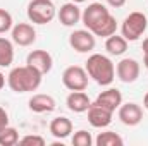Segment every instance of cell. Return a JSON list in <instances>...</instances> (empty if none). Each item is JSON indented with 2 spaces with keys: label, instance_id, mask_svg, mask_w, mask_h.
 Wrapping results in <instances>:
<instances>
[{
  "label": "cell",
  "instance_id": "obj_15",
  "mask_svg": "<svg viewBox=\"0 0 148 146\" xmlns=\"http://www.w3.org/2000/svg\"><path fill=\"white\" fill-rule=\"evenodd\" d=\"M57 107V102L53 96L50 95H43V93H38L33 95L29 98V110L31 112H36V113H45V112H53Z\"/></svg>",
  "mask_w": 148,
  "mask_h": 146
},
{
  "label": "cell",
  "instance_id": "obj_32",
  "mask_svg": "<svg viewBox=\"0 0 148 146\" xmlns=\"http://www.w3.org/2000/svg\"><path fill=\"white\" fill-rule=\"evenodd\" d=\"M71 2H74V3H83V2H88V0H71Z\"/></svg>",
  "mask_w": 148,
  "mask_h": 146
},
{
  "label": "cell",
  "instance_id": "obj_19",
  "mask_svg": "<svg viewBox=\"0 0 148 146\" xmlns=\"http://www.w3.org/2000/svg\"><path fill=\"white\" fill-rule=\"evenodd\" d=\"M14 60V46L12 41L0 36V67H10Z\"/></svg>",
  "mask_w": 148,
  "mask_h": 146
},
{
  "label": "cell",
  "instance_id": "obj_24",
  "mask_svg": "<svg viewBox=\"0 0 148 146\" xmlns=\"http://www.w3.org/2000/svg\"><path fill=\"white\" fill-rule=\"evenodd\" d=\"M12 23L14 21H12L10 12H7L5 9H0V35L10 31L12 29Z\"/></svg>",
  "mask_w": 148,
  "mask_h": 146
},
{
  "label": "cell",
  "instance_id": "obj_28",
  "mask_svg": "<svg viewBox=\"0 0 148 146\" xmlns=\"http://www.w3.org/2000/svg\"><path fill=\"white\" fill-rule=\"evenodd\" d=\"M3 86H5V76H3V74L0 72V89H2Z\"/></svg>",
  "mask_w": 148,
  "mask_h": 146
},
{
  "label": "cell",
  "instance_id": "obj_17",
  "mask_svg": "<svg viewBox=\"0 0 148 146\" xmlns=\"http://www.w3.org/2000/svg\"><path fill=\"white\" fill-rule=\"evenodd\" d=\"M50 132L57 139H66L73 132V122L67 117H55L50 122Z\"/></svg>",
  "mask_w": 148,
  "mask_h": 146
},
{
  "label": "cell",
  "instance_id": "obj_14",
  "mask_svg": "<svg viewBox=\"0 0 148 146\" xmlns=\"http://www.w3.org/2000/svg\"><path fill=\"white\" fill-rule=\"evenodd\" d=\"M95 102L100 103L102 107H105L107 110H110V112H115V110L122 105V95H121L119 89H115V88H109V89L102 91V93L97 96Z\"/></svg>",
  "mask_w": 148,
  "mask_h": 146
},
{
  "label": "cell",
  "instance_id": "obj_9",
  "mask_svg": "<svg viewBox=\"0 0 148 146\" xmlns=\"http://www.w3.org/2000/svg\"><path fill=\"white\" fill-rule=\"evenodd\" d=\"M88 112V122L93 126V127H98V129H103L107 126H110L112 122V115L114 112L107 110L105 107H102L100 103L93 102L90 105V108L86 110Z\"/></svg>",
  "mask_w": 148,
  "mask_h": 146
},
{
  "label": "cell",
  "instance_id": "obj_26",
  "mask_svg": "<svg viewBox=\"0 0 148 146\" xmlns=\"http://www.w3.org/2000/svg\"><path fill=\"white\" fill-rule=\"evenodd\" d=\"M7 126H9V113H7L5 108L0 107V132H2Z\"/></svg>",
  "mask_w": 148,
  "mask_h": 146
},
{
  "label": "cell",
  "instance_id": "obj_22",
  "mask_svg": "<svg viewBox=\"0 0 148 146\" xmlns=\"http://www.w3.org/2000/svg\"><path fill=\"white\" fill-rule=\"evenodd\" d=\"M19 143V132L14 127H5L0 132V146H14Z\"/></svg>",
  "mask_w": 148,
  "mask_h": 146
},
{
  "label": "cell",
  "instance_id": "obj_4",
  "mask_svg": "<svg viewBox=\"0 0 148 146\" xmlns=\"http://www.w3.org/2000/svg\"><path fill=\"white\" fill-rule=\"evenodd\" d=\"M148 28V19L143 12H131L129 16H126V19L122 21L121 26V33L127 41H136L143 36V33Z\"/></svg>",
  "mask_w": 148,
  "mask_h": 146
},
{
  "label": "cell",
  "instance_id": "obj_25",
  "mask_svg": "<svg viewBox=\"0 0 148 146\" xmlns=\"http://www.w3.org/2000/svg\"><path fill=\"white\" fill-rule=\"evenodd\" d=\"M19 145L24 146H45V139L41 136H36V134H28L24 138L19 139Z\"/></svg>",
  "mask_w": 148,
  "mask_h": 146
},
{
  "label": "cell",
  "instance_id": "obj_16",
  "mask_svg": "<svg viewBox=\"0 0 148 146\" xmlns=\"http://www.w3.org/2000/svg\"><path fill=\"white\" fill-rule=\"evenodd\" d=\"M66 105L74 113H83V112H86L90 108L91 102H90V98L84 91H71L66 98Z\"/></svg>",
  "mask_w": 148,
  "mask_h": 146
},
{
  "label": "cell",
  "instance_id": "obj_5",
  "mask_svg": "<svg viewBox=\"0 0 148 146\" xmlns=\"http://www.w3.org/2000/svg\"><path fill=\"white\" fill-rule=\"evenodd\" d=\"M109 16H110V12H109V9H107L103 3L93 2V3H90V5L81 12V21H83V24L86 26V29H90V31L93 33Z\"/></svg>",
  "mask_w": 148,
  "mask_h": 146
},
{
  "label": "cell",
  "instance_id": "obj_31",
  "mask_svg": "<svg viewBox=\"0 0 148 146\" xmlns=\"http://www.w3.org/2000/svg\"><path fill=\"white\" fill-rule=\"evenodd\" d=\"M143 64H145V67L148 69V53H145V57H143Z\"/></svg>",
  "mask_w": 148,
  "mask_h": 146
},
{
  "label": "cell",
  "instance_id": "obj_8",
  "mask_svg": "<svg viewBox=\"0 0 148 146\" xmlns=\"http://www.w3.org/2000/svg\"><path fill=\"white\" fill-rule=\"evenodd\" d=\"M26 64H28L29 67L36 69L41 76H45V74H48L52 71V67H53V59H52V55H50L47 50H33V52L28 55Z\"/></svg>",
  "mask_w": 148,
  "mask_h": 146
},
{
  "label": "cell",
  "instance_id": "obj_18",
  "mask_svg": "<svg viewBox=\"0 0 148 146\" xmlns=\"http://www.w3.org/2000/svg\"><path fill=\"white\" fill-rule=\"evenodd\" d=\"M105 50L110 53V55H115V57H119V55H122L126 50H127V40L124 36H119V35H112V36L107 38V41H105Z\"/></svg>",
  "mask_w": 148,
  "mask_h": 146
},
{
  "label": "cell",
  "instance_id": "obj_3",
  "mask_svg": "<svg viewBox=\"0 0 148 146\" xmlns=\"http://www.w3.org/2000/svg\"><path fill=\"white\" fill-rule=\"evenodd\" d=\"M57 16V7L52 0H31L28 3V19L33 24H48Z\"/></svg>",
  "mask_w": 148,
  "mask_h": 146
},
{
  "label": "cell",
  "instance_id": "obj_30",
  "mask_svg": "<svg viewBox=\"0 0 148 146\" xmlns=\"http://www.w3.org/2000/svg\"><path fill=\"white\" fill-rule=\"evenodd\" d=\"M143 105H145V108L148 110V93L145 95V98H143Z\"/></svg>",
  "mask_w": 148,
  "mask_h": 146
},
{
  "label": "cell",
  "instance_id": "obj_21",
  "mask_svg": "<svg viewBox=\"0 0 148 146\" xmlns=\"http://www.w3.org/2000/svg\"><path fill=\"white\" fill-rule=\"evenodd\" d=\"M115 31H117V21H115V17L110 14V16L93 31V35H95V36H100V38H109V36H112Z\"/></svg>",
  "mask_w": 148,
  "mask_h": 146
},
{
  "label": "cell",
  "instance_id": "obj_20",
  "mask_svg": "<svg viewBox=\"0 0 148 146\" xmlns=\"http://www.w3.org/2000/svg\"><path fill=\"white\" fill-rule=\"evenodd\" d=\"M95 143H97V146H122L124 145V139L117 132L105 131V132L98 134V138L95 139Z\"/></svg>",
  "mask_w": 148,
  "mask_h": 146
},
{
  "label": "cell",
  "instance_id": "obj_7",
  "mask_svg": "<svg viewBox=\"0 0 148 146\" xmlns=\"http://www.w3.org/2000/svg\"><path fill=\"white\" fill-rule=\"evenodd\" d=\"M69 45L79 53H88L95 48L97 36L90 29H76L69 36Z\"/></svg>",
  "mask_w": 148,
  "mask_h": 146
},
{
  "label": "cell",
  "instance_id": "obj_29",
  "mask_svg": "<svg viewBox=\"0 0 148 146\" xmlns=\"http://www.w3.org/2000/svg\"><path fill=\"white\" fill-rule=\"evenodd\" d=\"M143 52H145V53H148V38H145V40H143Z\"/></svg>",
  "mask_w": 148,
  "mask_h": 146
},
{
  "label": "cell",
  "instance_id": "obj_2",
  "mask_svg": "<svg viewBox=\"0 0 148 146\" xmlns=\"http://www.w3.org/2000/svg\"><path fill=\"white\" fill-rule=\"evenodd\" d=\"M84 69H86L88 76L100 86H110L115 79V67H114L112 60L102 53L90 55Z\"/></svg>",
  "mask_w": 148,
  "mask_h": 146
},
{
  "label": "cell",
  "instance_id": "obj_12",
  "mask_svg": "<svg viewBox=\"0 0 148 146\" xmlns=\"http://www.w3.org/2000/svg\"><path fill=\"white\" fill-rule=\"evenodd\" d=\"M119 119L124 126H138L143 120V110L138 103H122L119 107Z\"/></svg>",
  "mask_w": 148,
  "mask_h": 146
},
{
  "label": "cell",
  "instance_id": "obj_1",
  "mask_svg": "<svg viewBox=\"0 0 148 146\" xmlns=\"http://www.w3.org/2000/svg\"><path fill=\"white\" fill-rule=\"evenodd\" d=\"M41 74L36 69L26 65L21 67H14L9 76H7V84L14 93H29V91H36L41 84Z\"/></svg>",
  "mask_w": 148,
  "mask_h": 146
},
{
  "label": "cell",
  "instance_id": "obj_10",
  "mask_svg": "<svg viewBox=\"0 0 148 146\" xmlns=\"http://www.w3.org/2000/svg\"><path fill=\"white\" fill-rule=\"evenodd\" d=\"M115 74L126 84L134 83L140 77V64H138V60H134V59H122L117 64V67H115Z\"/></svg>",
  "mask_w": 148,
  "mask_h": 146
},
{
  "label": "cell",
  "instance_id": "obj_6",
  "mask_svg": "<svg viewBox=\"0 0 148 146\" xmlns=\"http://www.w3.org/2000/svg\"><path fill=\"white\" fill-rule=\"evenodd\" d=\"M62 83L69 91H84L88 88V72L79 65H71L62 72Z\"/></svg>",
  "mask_w": 148,
  "mask_h": 146
},
{
  "label": "cell",
  "instance_id": "obj_13",
  "mask_svg": "<svg viewBox=\"0 0 148 146\" xmlns=\"http://www.w3.org/2000/svg\"><path fill=\"white\" fill-rule=\"evenodd\" d=\"M57 17H59V21H60L64 26L73 28V26H76V24L81 21V9L77 7V3L67 2V3H64V5L57 10Z\"/></svg>",
  "mask_w": 148,
  "mask_h": 146
},
{
  "label": "cell",
  "instance_id": "obj_11",
  "mask_svg": "<svg viewBox=\"0 0 148 146\" xmlns=\"http://www.w3.org/2000/svg\"><path fill=\"white\" fill-rule=\"evenodd\" d=\"M36 40V31L28 23H19L12 26V41L19 46H29Z\"/></svg>",
  "mask_w": 148,
  "mask_h": 146
},
{
  "label": "cell",
  "instance_id": "obj_27",
  "mask_svg": "<svg viewBox=\"0 0 148 146\" xmlns=\"http://www.w3.org/2000/svg\"><path fill=\"white\" fill-rule=\"evenodd\" d=\"M107 3H109L110 7H115V9H119V7H122V5L126 3V0H107Z\"/></svg>",
  "mask_w": 148,
  "mask_h": 146
},
{
  "label": "cell",
  "instance_id": "obj_23",
  "mask_svg": "<svg viewBox=\"0 0 148 146\" xmlns=\"http://www.w3.org/2000/svg\"><path fill=\"white\" fill-rule=\"evenodd\" d=\"M73 145L74 146H91L93 145V138H91V134L88 131L81 129V131H77L73 136Z\"/></svg>",
  "mask_w": 148,
  "mask_h": 146
}]
</instances>
